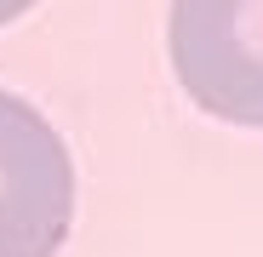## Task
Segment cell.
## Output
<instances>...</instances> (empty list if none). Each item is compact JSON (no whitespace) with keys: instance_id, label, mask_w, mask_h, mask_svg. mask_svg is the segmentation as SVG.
Segmentation results:
<instances>
[{"instance_id":"obj_1","label":"cell","mask_w":263,"mask_h":257,"mask_svg":"<svg viewBox=\"0 0 263 257\" xmlns=\"http://www.w3.org/2000/svg\"><path fill=\"white\" fill-rule=\"evenodd\" d=\"M74 223V160L58 126L0 92V257H58Z\"/></svg>"},{"instance_id":"obj_2","label":"cell","mask_w":263,"mask_h":257,"mask_svg":"<svg viewBox=\"0 0 263 257\" xmlns=\"http://www.w3.org/2000/svg\"><path fill=\"white\" fill-rule=\"evenodd\" d=\"M172 69L229 126H263V0H172Z\"/></svg>"},{"instance_id":"obj_3","label":"cell","mask_w":263,"mask_h":257,"mask_svg":"<svg viewBox=\"0 0 263 257\" xmlns=\"http://www.w3.org/2000/svg\"><path fill=\"white\" fill-rule=\"evenodd\" d=\"M34 6V0H0V23H12V17H23Z\"/></svg>"}]
</instances>
